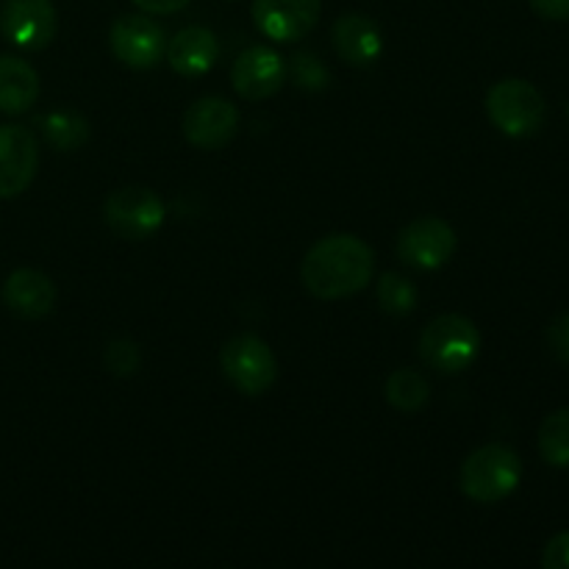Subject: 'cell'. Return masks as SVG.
Listing matches in <instances>:
<instances>
[{"label":"cell","mask_w":569,"mask_h":569,"mask_svg":"<svg viewBox=\"0 0 569 569\" xmlns=\"http://www.w3.org/2000/svg\"><path fill=\"white\" fill-rule=\"evenodd\" d=\"M3 303L11 315L22 320H42L56 306V283L44 272L22 267L14 270L3 283Z\"/></svg>","instance_id":"cell-14"},{"label":"cell","mask_w":569,"mask_h":569,"mask_svg":"<svg viewBox=\"0 0 569 569\" xmlns=\"http://www.w3.org/2000/svg\"><path fill=\"white\" fill-rule=\"evenodd\" d=\"M376 298L378 306H381L387 315L403 317L409 315V311H415L420 292H417V287L411 283V278L398 276V272H387V276L378 281Z\"/></svg>","instance_id":"cell-21"},{"label":"cell","mask_w":569,"mask_h":569,"mask_svg":"<svg viewBox=\"0 0 569 569\" xmlns=\"http://www.w3.org/2000/svg\"><path fill=\"white\" fill-rule=\"evenodd\" d=\"M131 3L144 14H176V11L187 9L192 0H131Z\"/></svg>","instance_id":"cell-26"},{"label":"cell","mask_w":569,"mask_h":569,"mask_svg":"<svg viewBox=\"0 0 569 569\" xmlns=\"http://www.w3.org/2000/svg\"><path fill=\"white\" fill-rule=\"evenodd\" d=\"M487 114L506 137H533L545 122V98L522 78H503L489 89Z\"/></svg>","instance_id":"cell-4"},{"label":"cell","mask_w":569,"mask_h":569,"mask_svg":"<svg viewBox=\"0 0 569 569\" xmlns=\"http://www.w3.org/2000/svg\"><path fill=\"white\" fill-rule=\"evenodd\" d=\"M481 353V331L465 315H442L420 333V356L431 370L456 376L476 365Z\"/></svg>","instance_id":"cell-3"},{"label":"cell","mask_w":569,"mask_h":569,"mask_svg":"<svg viewBox=\"0 0 569 569\" xmlns=\"http://www.w3.org/2000/svg\"><path fill=\"white\" fill-rule=\"evenodd\" d=\"M322 0H253V22L272 42H298L315 31Z\"/></svg>","instance_id":"cell-12"},{"label":"cell","mask_w":569,"mask_h":569,"mask_svg":"<svg viewBox=\"0 0 569 569\" xmlns=\"http://www.w3.org/2000/svg\"><path fill=\"white\" fill-rule=\"evenodd\" d=\"M383 392H387V403L392 406V409L403 411V415H415V411H420L422 406L428 403V398H431V383L426 381L422 372L403 367V370H395L392 376L387 378Z\"/></svg>","instance_id":"cell-19"},{"label":"cell","mask_w":569,"mask_h":569,"mask_svg":"<svg viewBox=\"0 0 569 569\" xmlns=\"http://www.w3.org/2000/svg\"><path fill=\"white\" fill-rule=\"evenodd\" d=\"M522 481V461L509 445H483L461 465L459 487L470 500L492 506L515 495Z\"/></svg>","instance_id":"cell-2"},{"label":"cell","mask_w":569,"mask_h":569,"mask_svg":"<svg viewBox=\"0 0 569 569\" xmlns=\"http://www.w3.org/2000/svg\"><path fill=\"white\" fill-rule=\"evenodd\" d=\"M231 81L239 98L256 103V100H267L281 92L283 81H287V64L272 48L256 44V48L242 50L239 59L233 61Z\"/></svg>","instance_id":"cell-13"},{"label":"cell","mask_w":569,"mask_h":569,"mask_svg":"<svg viewBox=\"0 0 569 569\" xmlns=\"http://www.w3.org/2000/svg\"><path fill=\"white\" fill-rule=\"evenodd\" d=\"M164 56L178 76L200 78L214 67L217 56H220V44H217V37L209 28L189 26L181 28V31L167 42Z\"/></svg>","instance_id":"cell-16"},{"label":"cell","mask_w":569,"mask_h":569,"mask_svg":"<svg viewBox=\"0 0 569 569\" xmlns=\"http://www.w3.org/2000/svg\"><path fill=\"white\" fill-rule=\"evenodd\" d=\"M545 20H569V0H528Z\"/></svg>","instance_id":"cell-27"},{"label":"cell","mask_w":569,"mask_h":569,"mask_svg":"<svg viewBox=\"0 0 569 569\" xmlns=\"http://www.w3.org/2000/svg\"><path fill=\"white\" fill-rule=\"evenodd\" d=\"M109 48L120 64L131 70H150L164 59L167 33L148 14H122L111 22Z\"/></svg>","instance_id":"cell-7"},{"label":"cell","mask_w":569,"mask_h":569,"mask_svg":"<svg viewBox=\"0 0 569 569\" xmlns=\"http://www.w3.org/2000/svg\"><path fill=\"white\" fill-rule=\"evenodd\" d=\"M103 365L111 376L128 378L139 370L142 365V353H139V345L131 342V339H114L109 342L103 353Z\"/></svg>","instance_id":"cell-22"},{"label":"cell","mask_w":569,"mask_h":569,"mask_svg":"<svg viewBox=\"0 0 569 569\" xmlns=\"http://www.w3.org/2000/svg\"><path fill=\"white\" fill-rule=\"evenodd\" d=\"M333 50L350 67H372L383 53V33L365 14H342L333 22Z\"/></svg>","instance_id":"cell-15"},{"label":"cell","mask_w":569,"mask_h":569,"mask_svg":"<svg viewBox=\"0 0 569 569\" xmlns=\"http://www.w3.org/2000/svg\"><path fill=\"white\" fill-rule=\"evenodd\" d=\"M376 272V253L353 233H331L311 244L300 264V281L317 300H342L361 292Z\"/></svg>","instance_id":"cell-1"},{"label":"cell","mask_w":569,"mask_h":569,"mask_svg":"<svg viewBox=\"0 0 569 569\" xmlns=\"http://www.w3.org/2000/svg\"><path fill=\"white\" fill-rule=\"evenodd\" d=\"M59 17L50 0H3L0 33L22 50H42L53 42Z\"/></svg>","instance_id":"cell-9"},{"label":"cell","mask_w":569,"mask_h":569,"mask_svg":"<svg viewBox=\"0 0 569 569\" xmlns=\"http://www.w3.org/2000/svg\"><path fill=\"white\" fill-rule=\"evenodd\" d=\"M39 98V72L17 56H0V111L26 114Z\"/></svg>","instance_id":"cell-17"},{"label":"cell","mask_w":569,"mask_h":569,"mask_svg":"<svg viewBox=\"0 0 569 569\" xmlns=\"http://www.w3.org/2000/svg\"><path fill=\"white\" fill-rule=\"evenodd\" d=\"M220 367L233 389L248 398L270 392L278 381V359L270 345L253 333H239L228 339L220 350Z\"/></svg>","instance_id":"cell-5"},{"label":"cell","mask_w":569,"mask_h":569,"mask_svg":"<svg viewBox=\"0 0 569 569\" xmlns=\"http://www.w3.org/2000/svg\"><path fill=\"white\" fill-rule=\"evenodd\" d=\"M292 81L298 83L300 89L317 92V89L328 87V81H331V72L322 67V61L317 59L315 53H298L292 61Z\"/></svg>","instance_id":"cell-23"},{"label":"cell","mask_w":569,"mask_h":569,"mask_svg":"<svg viewBox=\"0 0 569 569\" xmlns=\"http://www.w3.org/2000/svg\"><path fill=\"white\" fill-rule=\"evenodd\" d=\"M164 203L159 194L148 187H126L117 189L106 198L103 220L117 237L131 239H150L161 226H164Z\"/></svg>","instance_id":"cell-6"},{"label":"cell","mask_w":569,"mask_h":569,"mask_svg":"<svg viewBox=\"0 0 569 569\" xmlns=\"http://www.w3.org/2000/svg\"><path fill=\"white\" fill-rule=\"evenodd\" d=\"M39 170L37 137L26 126H0V200L26 192Z\"/></svg>","instance_id":"cell-11"},{"label":"cell","mask_w":569,"mask_h":569,"mask_svg":"<svg viewBox=\"0 0 569 569\" xmlns=\"http://www.w3.org/2000/svg\"><path fill=\"white\" fill-rule=\"evenodd\" d=\"M548 348L561 365L569 367V315H559L548 326Z\"/></svg>","instance_id":"cell-24"},{"label":"cell","mask_w":569,"mask_h":569,"mask_svg":"<svg viewBox=\"0 0 569 569\" xmlns=\"http://www.w3.org/2000/svg\"><path fill=\"white\" fill-rule=\"evenodd\" d=\"M33 126L39 128L44 142L56 150H78L89 139L87 117L76 114V111H48V114L37 117Z\"/></svg>","instance_id":"cell-18"},{"label":"cell","mask_w":569,"mask_h":569,"mask_svg":"<svg viewBox=\"0 0 569 569\" xmlns=\"http://www.w3.org/2000/svg\"><path fill=\"white\" fill-rule=\"evenodd\" d=\"M539 453L550 467H569V409L545 417L539 426Z\"/></svg>","instance_id":"cell-20"},{"label":"cell","mask_w":569,"mask_h":569,"mask_svg":"<svg viewBox=\"0 0 569 569\" xmlns=\"http://www.w3.org/2000/svg\"><path fill=\"white\" fill-rule=\"evenodd\" d=\"M545 569H569V531L556 533L542 553Z\"/></svg>","instance_id":"cell-25"},{"label":"cell","mask_w":569,"mask_h":569,"mask_svg":"<svg viewBox=\"0 0 569 569\" xmlns=\"http://www.w3.org/2000/svg\"><path fill=\"white\" fill-rule=\"evenodd\" d=\"M239 133V109L226 98L194 100L183 114V137L200 150H220L233 142Z\"/></svg>","instance_id":"cell-10"},{"label":"cell","mask_w":569,"mask_h":569,"mask_svg":"<svg viewBox=\"0 0 569 569\" xmlns=\"http://www.w3.org/2000/svg\"><path fill=\"white\" fill-rule=\"evenodd\" d=\"M456 248H459V237L453 226L439 217H420L409 222L398 237L400 261L422 272H433L448 264Z\"/></svg>","instance_id":"cell-8"}]
</instances>
